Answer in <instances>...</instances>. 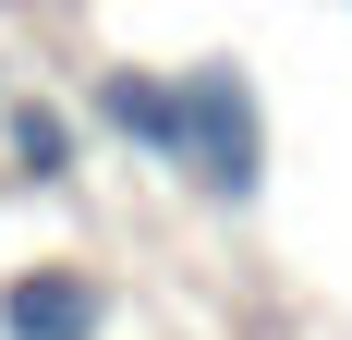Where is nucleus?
I'll list each match as a JSON object with an SVG mask.
<instances>
[{
  "mask_svg": "<svg viewBox=\"0 0 352 340\" xmlns=\"http://www.w3.org/2000/svg\"><path fill=\"white\" fill-rule=\"evenodd\" d=\"M0 340H109V279L85 255H36L0 279Z\"/></svg>",
  "mask_w": 352,
  "mask_h": 340,
  "instance_id": "obj_2",
  "label": "nucleus"
},
{
  "mask_svg": "<svg viewBox=\"0 0 352 340\" xmlns=\"http://www.w3.org/2000/svg\"><path fill=\"white\" fill-rule=\"evenodd\" d=\"M85 122H98V134H122L146 170H170V146H182V73H146V61L85 73Z\"/></svg>",
  "mask_w": 352,
  "mask_h": 340,
  "instance_id": "obj_3",
  "label": "nucleus"
},
{
  "mask_svg": "<svg viewBox=\"0 0 352 340\" xmlns=\"http://www.w3.org/2000/svg\"><path fill=\"white\" fill-rule=\"evenodd\" d=\"M0 158H12V182L61 195L73 170H85V122H73L61 98H25V85H0Z\"/></svg>",
  "mask_w": 352,
  "mask_h": 340,
  "instance_id": "obj_4",
  "label": "nucleus"
},
{
  "mask_svg": "<svg viewBox=\"0 0 352 340\" xmlns=\"http://www.w3.org/2000/svg\"><path fill=\"white\" fill-rule=\"evenodd\" d=\"M170 182L207 195L243 219L267 195V109H255V73L243 61H182V146H170Z\"/></svg>",
  "mask_w": 352,
  "mask_h": 340,
  "instance_id": "obj_1",
  "label": "nucleus"
}]
</instances>
